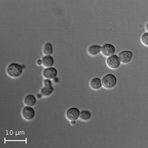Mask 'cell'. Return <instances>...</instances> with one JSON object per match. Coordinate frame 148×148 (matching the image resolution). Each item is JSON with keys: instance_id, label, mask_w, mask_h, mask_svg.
Here are the masks:
<instances>
[{"instance_id": "1", "label": "cell", "mask_w": 148, "mask_h": 148, "mask_svg": "<svg viewBox=\"0 0 148 148\" xmlns=\"http://www.w3.org/2000/svg\"><path fill=\"white\" fill-rule=\"evenodd\" d=\"M7 72L10 77L14 78L18 77L23 72L22 67L17 63H12L8 68Z\"/></svg>"}, {"instance_id": "2", "label": "cell", "mask_w": 148, "mask_h": 148, "mask_svg": "<svg viewBox=\"0 0 148 148\" xmlns=\"http://www.w3.org/2000/svg\"><path fill=\"white\" fill-rule=\"evenodd\" d=\"M101 82L102 84L105 88H112L116 86L117 79L114 75L108 74L103 77Z\"/></svg>"}, {"instance_id": "3", "label": "cell", "mask_w": 148, "mask_h": 148, "mask_svg": "<svg viewBox=\"0 0 148 148\" xmlns=\"http://www.w3.org/2000/svg\"><path fill=\"white\" fill-rule=\"evenodd\" d=\"M45 87L41 90V94L42 96H49L52 94L53 91V88L52 86V83L50 79H46L44 81Z\"/></svg>"}, {"instance_id": "4", "label": "cell", "mask_w": 148, "mask_h": 148, "mask_svg": "<svg viewBox=\"0 0 148 148\" xmlns=\"http://www.w3.org/2000/svg\"><path fill=\"white\" fill-rule=\"evenodd\" d=\"M107 64L112 69H116L120 66L121 60L118 56L113 55L107 59Z\"/></svg>"}, {"instance_id": "5", "label": "cell", "mask_w": 148, "mask_h": 148, "mask_svg": "<svg viewBox=\"0 0 148 148\" xmlns=\"http://www.w3.org/2000/svg\"><path fill=\"white\" fill-rule=\"evenodd\" d=\"M22 114L26 120L30 121L34 118L35 112L32 107L27 106L24 108L22 111Z\"/></svg>"}, {"instance_id": "6", "label": "cell", "mask_w": 148, "mask_h": 148, "mask_svg": "<svg viewBox=\"0 0 148 148\" xmlns=\"http://www.w3.org/2000/svg\"><path fill=\"white\" fill-rule=\"evenodd\" d=\"M116 49L112 45L107 44L104 45L101 47V51L103 54L106 56H113L115 53Z\"/></svg>"}, {"instance_id": "7", "label": "cell", "mask_w": 148, "mask_h": 148, "mask_svg": "<svg viewBox=\"0 0 148 148\" xmlns=\"http://www.w3.org/2000/svg\"><path fill=\"white\" fill-rule=\"evenodd\" d=\"M133 57V53L130 51H123L119 54V58L123 63H128Z\"/></svg>"}, {"instance_id": "8", "label": "cell", "mask_w": 148, "mask_h": 148, "mask_svg": "<svg viewBox=\"0 0 148 148\" xmlns=\"http://www.w3.org/2000/svg\"><path fill=\"white\" fill-rule=\"evenodd\" d=\"M57 71L54 68H47L44 70L43 76L47 79H53L57 76Z\"/></svg>"}, {"instance_id": "9", "label": "cell", "mask_w": 148, "mask_h": 148, "mask_svg": "<svg viewBox=\"0 0 148 148\" xmlns=\"http://www.w3.org/2000/svg\"><path fill=\"white\" fill-rule=\"evenodd\" d=\"M79 110L76 108H71L67 112V116L70 121H76L79 118Z\"/></svg>"}, {"instance_id": "10", "label": "cell", "mask_w": 148, "mask_h": 148, "mask_svg": "<svg viewBox=\"0 0 148 148\" xmlns=\"http://www.w3.org/2000/svg\"><path fill=\"white\" fill-rule=\"evenodd\" d=\"M42 63L45 67L47 68L51 67L54 65V58L51 56H46L43 57Z\"/></svg>"}, {"instance_id": "11", "label": "cell", "mask_w": 148, "mask_h": 148, "mask_svg": "<svg viewBox=\"0 0 148 148\" xmlns=\"http://www.w3.org/2000/svg\"><path fill=\"white\" fill-rule=\"evenodd\" d=\"M37 102V100L35 97L33 95H28L26 96L25 98L24 99V102L26 105L28 106H33L35 105Z\"/></svg>"}, {"instance_id": "12", "label": "cell", "mask_w": 148, "mask_h": 148, "mask_svg": "<svg viewBox=\"0 0 148 148\" xmlns=\"http://www.w3.org/2000/svg\"><path fill=\"white\" fill-rule=\"evenodd\" d=\"M102 82L100 79L98 77H95L92 79L90 83L91 88L93 89H98L102 87Z\"/></svg>"}, {"instance_id": "13", "label": "cell", "mask_w": 148, "mask_h": 148, "mask_svg": "<svg viewBox=\"0 0 148 148\" xmlns=\"http://www.w3.org/2000/svg\"><path fill=\"white\" fill-rule=\"evenodd\" d=\"M101 51V47L97 45H93L90 47L88 49V52L91 56H96Z\"/></svg>"}, {"instance_id": "14", "label": "cell", "mask_w": 148, "mask_h": 148, "mask_svg": "<svg viewBox=\"0 0 148 148\" xmlns=\"http://www.w3.org/2000/svg\"><path fill=\"white\" fill-rule=\"evenodd\" d=\"M53 51L52 45L50 42H47L45 45L44 48V52L46 56H51L53 53Z\"/></svg>"}, {"instance_id": "15", "label": "cell", "mask_w": 148, "mask_h": 148, "mask_svg": "<svg viewBox=\"0 0 148 148\" xmlns=\"http://www.w3.org/2000/svg\"><path fill=\"white\" fill-rule=\"evenodd\" d=\"M91 113L89 111H82L79 114V118L83 121H88L91 118Z\"/></svg>"}, {"instance_id": "16", "label": "cell", "mask_w": 148, "mask_h": 148, "mask_svg": "<svg viewBox=\"0 0 148 148\" xmlns=\"http://www.w3.org/2000/svg\"><path fill=\"white\" fill-rule=\"evenodd\" d=\"M142 41L143 44L148 46V33H146L144 34L142 37Z\"/></svg>"}, {"instance_id": "17", "label": "cell", "mask_w": 148, "mask_h": 148, "mask_svg": "<svg viewBox=\"0 0 148 148\" xmlns=\"http://www.w3.org/2000/svg\"><path fill=\"white\" fill-rule=\"evenodd\" d=\"M37 64H38L39 65H41L42 64V60H39L37 61Z\"/></svg>"}, {"instance_id": "18", "label": "cell", "mask_w": 148, "mask_h": 148, "mask_svg": "<svg viewBox=\"0 0 148 148\" xmlns=\"http://www.w3.org/2000/svg\"><path fill=\"white\" fill-rule=\"evenodd\" d=\"M71 124L72 125H74L76 124V121H71Z\"/></svg>"}, {"instance_id": "19", "label": "cell", "mask_w": 148, "mask_h": 148, "mask_svg": "<svg viewBox=\"0 0 148 148\" xmlns=\"http://www.w3.org/2000/svg\"><path fill=\"white\" fill-rule=\"evenodd\" d=\"M147 30H148V24H147Z\"/></svg>"}]
</instances>
